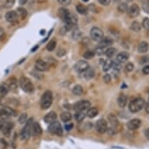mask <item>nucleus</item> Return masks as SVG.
I'll return each instance as SVG.
<instances>
[{"mask_svg":"<svg viewBox=\"0 0 149 149\" xmlns=\"http://www.w3.org/2000/svg\"><path fill=\"white\" fill-rule=\"evenodd\" d=\"M144 105H145V102H144V98H134L129 104V110L133 113H138L144 108Z\"/></svg>","mask_w":149,"mask_h":149,"instance_id":"f257e3e1","label":"nucleus"},{"mask_svg":"<svg viewBox=\"0 0 149 149\" xmlns=\"http://www.w3.org/2000/svg\"><path fill=\"white\" fill-rule=\"evenodd\" d=\"M53 102V95L51 91H46L42 95L40 101L41 107L42 109H48L51 106Z\"/></svg>","mask_w":149,"mask_h":149,"instance_id":"f03ea898","label":"nucleus"},{"mask_svg":"<svg viewBox=\"0 0 149 149\" xmlns=\"http://www.w3.org/2000/svg\"><path fill=\"white\" fill-rule=\"evenodd\" d=\"M19 84L21 89L27 93H31L34 91V85L31 80L27 78V77H22L21 79L19 80Z\"/></svg>","mask_w":149,"mask_h":149,"instance_id":"7ed1b4c3","label":"nucleus"},{"mask_svg":"<svg viewBox=\"0 0 149 149\" xmlns=\"http://www.w3.org/2000/svg\"><path fill=\"white\" fill-rule=\"evenodd\" d=\"M33 124V119H29L26 122L25 126H23V128L21 130V139L22 141H27L31 137V125Z\"/></svg>","mask_w":149,"mask_h":149,"instance_id":"20e7f679","label":"nucleus"},{"mask_svg":"<svg viewBox=\"0 0 149 149\" xmlns=\"http://www.w3.org/2000/svg\"><path fill=\"white\" fill-rule=\"evenodd\" d=\"M48 130H49V133L56 134L57 136H62V134H63L62 125L60 124L59 122L56 120L50 124V125L48 127Z\"/></svg>","mask_w":149,"mask_h":149,"instance_id":"39448f33","label":"nucleus"},{"mask_svg":"<svg viewBox=\"0 0 149 149\" xmlns=\"http://www.w3.org/2000/svg\"><path fill=\"white\" fill-rule=\"evenodd\" d=\"M90 36L95 41H99L104 38V33L102 29L97 27H94L91 30Z\"/></svg>","mask_w":149,"mask_h":149,"instance_id":"423d86ee","label":"nucleus"},{"mask_svg":"<svg viewBox=\"0 0 149 149\" xmlns=\"http://www.w3.org/2000/svg\"><path fill=\"white\" fill-rule=\"evenodd\" d=\"M91 102L87 100H82L78 102L73 106V109L76 112H87L88 108H90Z\"/></svg>","mask_w":149,"mask_h":149,"instance_id":"0eeeda50","label":"nucleus"},{"mask_svg":"<svg viewBox=\"0 0 149 149\" xmlns=\"http://www.w3.org/2000/svg\"><path fill=\"white\" fill-rule=\"evenodd\" d=\"M95 129L99 134H105L108 130V123L106 119H100L95 124Z\"/></svg>","mask_w":149,"mask_h":149,"instance_id":"6e6552de","label":"nucleus"},{"mask_svg":"<svg viewBox=\"0 0 149 149\" xmlns=\"http://www.w3.org/2000/svg\"><path fill=\"white\" fill-rule=\"evenodd\" d=\"M15 116L14 110L9 106H4L2 109H0V119L5 120L9 117Z\"/></svg>","mask_w":149,"mask_h":149,"instance_id":"1a4fd4ad","label":"nucleus"},{"mask_svg":"<svg viewBox=\"0 0 149 149\" xmlns=\"http://www.w3.org/2000/svg\"><path fill=\"white\" fill-rule=\"evenodd\" d=\"M41 134H42V129H41L40 124L37 122L33 123L31 125V136L34 137H38L41 136Z\"/></svg>","mask_w":149,"mask_h":149,"instance_id":"9d476101","label":"nucleus"},{"mask_svg":"<svg viewBox=\"0 0 149 149\" xmlns=\"http://www.w3.org/2000/svg\"><path fill=\"white\" fill-rule=\"evenodd\" d=\"M58 13H59V17L64 21L65 23H67L69 22V18L71 16V13H70V12L67 9H66L64 7L60 8L59 11H58Z\"/></svg>","mask_w":149,"mask_h":149,"instance_id":"9b49d317","label":"nucleus"},{"mask_svg":"<svg viewBox=\"0 0 149 149\" xmlns=\"http://www.w3.org/2000/svg\"><path fill=\"white\" fill-rule=\"evenodd\" d=\"M141 125V121L139 119H133L127 122L126 124V127L130 130H135L140 128V126Z\"/></svg>","mask_w":149,"mask_h":149,"instance_id":"f8f14e48","label":"nucleus"},{"mask_svg":"<svg viewBox=\"0 0 149 149\" xmlns=\"http://www.w3.org/2000/svg\"><path fill=\"white\" fill-rule=\"evenodd\" d=\"M140 7L137 4H133L130 6V8H128L127 10V13H128V16L131 18H135L137 16L140 14Z\"/></svg>","mask_w":149,"mask_h":149,"instance_id":"ddd939ff","label":"nucleus"},{"mask_svg":"<svg viewBox=\"0 0 149 149\" xmlns=\"http://www.w3.org/2000/svg\"><path fill=\"white\" fill-rule=\"evenodd\" d=\"M5 20L9 22V23H16L18 21L19 16L18 13H16V11H9L7 13H5Z\"/></svg>","mask_w":149,"mask_h":149,"instance_id":"4468645a","label":"nucleus"},{"mask_svg":"<svg viewBox=\"0 0 149 149\" xmlns=\"http://www.w3.org/2000/svg\"><path fill=\"white\" fill-rule=\"evenodd\" d=\"M89 67V64L84 60H79L75 64L74 69L78 73H84Z\"/></svg>","mask_w":149,"mask_h":149,"instance_id":"2eb2a0df","label":"nucleus"},{"mask_svg":"<svg viewBox=\"0 0 149 149\" xmlns=\"http://www.w3.org/2000/svg\"><path fill=\"white\" fill-rule=\"evenodd\" d=\"M13 125L14 124L11 122H6V123H4L3 126V129H2V132H3V134L5 137H10L11 134V132H12V130L13 128Z\"/></svg>","mask_w":149,"mask_h":149,"instance_id":"dca6fc26","label":"nucleus"},{"mask_svg":"<svg viewBox=\"0 0 149 149\" xmlns=\"http://www.w3.org/2000/svg\"><path fill=\"white\" fill-rule=\"evenodd\" d=\"M35 69L38 71H41V72L47 71L49 69V64L44 60L39 59L35 63Z\"/></svg>","mask_w":149,"mask_h":149,"instance_id":"f3484780","label":"nucleus"},{"mask_svg":"<svg viewBox=\"0 0 149 149\" xmlns=\"http://www.w3.org/2000/svg\"><path fill=\"white\" fill-rule=\"evenodd\" d=\"M57 119V114L54 111H51L50 113H47L45 116H44V121L46 123V124H51L53 123L54 121L56 120Z\"/></svg>","mask_w":149,"mask_h":149,"instance_id":"a211bd4d","label":"nucleus"},{"mask_svg":"<svg viewBox=\"0 0 149 149\" xmlns=\"http://www.w3.org/2000/svg\"><path fill=\"white\" fill-rule=\"evenodd\" d=\"M130 58V54L127 51H121L116 56V60L120 63H124L128 61Z\"/></svg>","mask_w":149,"mask_h":149,"instance_id":"6ab92c4d","label":"nucleus"},{"mask_svg":"<svg viewBox=\"0 0 149 149\" xmlns=\"http://www.w3.org/2000/svg\"><path fill=\"white\" fill-rule=\"evenodd\" d=\"M108 122H109L111 125H112V127H113L114 130H115L116 128H117V127L119 126V125L118 118H117L116 115H115V114H113V113L108 114Z\"/></svg>","mask_w":149,"mask_h":149,"instance_id":"aec40b11","label":"nucleus"},{"mask_svg":"<svg viewBox=\"0 0 149 149\" xmlns=\"http://www.w3.org/2000/svg\"><path fill=\"white\" fill-rule=\"evenodd\" d=\"M98 42H99V45L98 46L102 47V48H106V47H109L113 45V40L111 38L106 37V38H103Z\"/></svg>","mask_w":149,"mask_h":149,"instance_id":"412c9836","label":"nucleus"},{"mask_svg":"<svg viewBox=\"0 0 149 149\" xmlns=\"http://www.w3.org/2000/svg\"><path fill=\"white\" fill-rule=\"evenodd\" d=\"M149 50V44L147 41H141L139 44L137 51L139 53H146Z\"/></svg>","mask_w":149,"mask_h":149,"instance_id":"4be33fe9","label":"nucleus"},{"mask_svg":"<svg viewBox=\"0 0 149 149\" xmlns=\"http://www.w3.org/2000/svg\"><path fill=\"white\" fill-rule=\"evenodd\" d=\"M126 102H127V97H126V95H124V94H121L119 96L118 99H117V103H118L119 107L124 108L126 106Z\"/></svg>","mask_w":149,"mask_h":149,"instance_id":"5701e85b","label":"nucleus"},{"mask_svg":"<svg viewBox=\"0 0 149 149\" xmlns=\"http://www.w3.org/2000/svg\"><path fill=\"white\" fill-rule=\"evenodd\" d=\"M98 114V109L96 107H90L87 110V116L89 118H94Z\"/></svg>","mask_w":149,"mask_h":149,"instance_id":"b1692460","label":"nucleus"},{"mask_svg":"<svg viewBox=\"0 0 149 149\" xmlns=\"http://www.w3.org/2000/svg\"><path fill=\"white\" fill-rule=\"evenodd\" d=\"M84 77L86 79H88V80H90V79H92L93 77H95V69L91 68V67H88L86 70H85L84 72Z\"/></svg>","mask_w":149,"mask_h":149,"instance_id":"393cba45","label":"nucleus"},{"mask_svg":"<svg viewBox=\"0 0 149 149\" xmlns=\"http://www.w3.org/2000/svg\"><path fill=\"white\" fill-rule=\"evenodd\" d=\"M8 81L9 82L6 85L8 86L10 90H16L17 88V81L16 80L15 77H12Z\"/></svg>","mask_w":149,"mask_h":149,"instance_id":"a878e982","label":"nucleus"},{"mask_svg":"<svg viewBox=\"0 0 149 149\" xmlns=\"http://www.w3.org/2000/svg\"><path fill=\"white\" fill-rule=\"evenodd\" d=\"M72 92L73 95L79 96V95H83V93H84V88H83V87L81 86V85H79V84L75 85L74 87H73Z\"/></svg>","mask_w":149,"mask_h":149,"instance_id":"bb28decb","label":"nucleus"},{"mask_svg":"<svg viewBox=\"0 0 149 149\" xmlns=\"http://www.w3.org/2000/svg\"><path fill=\"white\" fill-rule=\"evenodd\" d=\"M130 29L134 32H140L141 30V24L139 23L138 21H133L131 23Z\"/></svg>","mask_w":149,"mask_h":149,"instance_id":"cd10ccee","label":"nucleus"},{"mask_svg":"<svg viewBox=\"0 0 149 149\" xmlns=\"http://www.w3.org/2000/svg\"><path fill=\"white\" fill-rule=\"evenodd\" d=\"M60 119L62 122L64 123H67L69 121L71 120L72 119V115L70 114V113H68V112H63L62 113H61L60 115Z\"/></svg>","mask_w":149,"mask_h":149,"instance_id":"c85d7f7f","label":"nucleus"},{"mask_svg":"<svg viewBox=\"0 0 149 149\" xmlns=\"http://www.w3.org/2000/svg\"><path fill=\"white\" fill-rule=\"evenodd\" d=\"M87 116V112H77L74 115V119L77 122H81Z\"/></svg>","mask_w":149,"mask_h":149,"instance_id":"c756f323","label":"nucleus"},{"mask_svg":"<svg viewBox=\"0 0 149 149\" xmlns=\"http://www.w3.org/2000/svg\"><path fill=\"white\" fill-rule=\"evenodd\" d=\"M116 53V49L115 48H113V47H109L108 49H106L105 51V55L106 56L108 57V59H111L113 58Z\"/></svg>","mask_w":149,"mask_h":149,"instance_id":"7c9ffc66","label":"nucleus"},{"mask_svg":"<svg viewBox=\"0 0 149 149\" xmlns=\"http://www.w3.org/2000/svg\"><path fill=\"white\" fill-rule=\"evenodd\" d=\"M112 63H113V60H111V59H106V61L103 62V71H104V72H107V71H108V70L112 68Z\"/></svg>","mask_w":149,"mask_h":149,"instance_id":"2f4dec72","label":"nucleus"},{"mask_svg":"<svg viewBox=\"0 0 149 149\" xmlns=\"http://www.w3.org/2000/svg\"><path fill=\"white\" fill-rule=\"evenodd\" d=\"M77 11L78 13L81 14V15H86L87 13V8L84 5H81V4H79V5H77Z\"/></svg>","mask_w":149,"mask_h":149,"instance_id":"473e14b6","label":"nucleus"},{"mask_svg":"<svg viewBox=\"0 0 149 149\" xmlns=\"http://www.w3.org/2000/svg\"><path fill=\"white\" fill-rule=\"evenodd\" d=\"M9 87L6 84H2L0 85V95L2 96V97H5L6 96L8 93H9Z\"/></svg>","mask_w":149,"mask_h":149,"instance_id":"72a5a7b5","label":"nucleus"},{"mask_svg":"<svg viewBox=\"0 0 149 149\" xmlns=\"http://www.w3.org/2000/svg\"><path fill=\"white\" fill-rule=\"evenodd\" d=\"M56 47V40L52 39V40L49 41V44L46 45V49L48 51H52L53 50H55Z\"/></svg>","mask_w":149,"mask_h":149,"instance_id":"f704fd0d","label":"nucleus"},{"mask_svg":"<svg viewBox=\"0 0 149 149\" xmlns=\"http://www.w3.org/2000/svg\"><path fill=\"white\" fill-rule=\"evenodd\" d=\"M16 11H17L16 13H18V16H21L22 19L25 18L26 16H27V11L26 9H24V8L23 7L17 8Z\"/></svg>","mask_w":149,"mask_h":149,"instance_id":"c9c22d12","label":"nucleus"},{"mask_svg":"<svg viewBox=\"0 0 149 149\" xmlns=\"http://www.w3.org/2000/svg\"><path fill=\"white\" fill-rule=\"evenodd\" d=\"M83 56H84V59H91L92 58H94L95 56V51H93V50H87V51L84 53Z\"/></svg>","mask_w":149,"mask_h":149,"instance_id":"e433bc0d","label":"nucleus"},{"mask_svg":"<svg viewBox=\"0 0 149 149\" xmlns=\"http://www.w3.org/2000/svg\"><path fill=\"white\" fill-rule=\"evenodd\" d=\"M122 63H120L119 62H118L117 60L116 61H113V63H112V68H113L114 70L116 71H119L121 69H122Z\"/></svg>","mask_w":149,"mask_h":149,"instance_id":"4c0bfd02","label":"nucleus"},{"mask_svg":"<svg viewBox=\"0 0 149 149\" xmlns=\"http://www.w3.org/2000/svg\"><path fill=\"white\" fill-rule=\"evenodd\" d=\"M27 121V113H22L21 116H19L18 122L21 124H25Z\"/></svg>","mask_w":149,"mask_h":149,"instance_id":"58836bf2","label":"nucleus"},{"mask_svg":"<svg viewBox=\"0 0 149 149\" xmlns=\"http://www.w3.org/2000/svg\"><path fill=\"white\" fill-rule=\"evenodd\" d=\"M127 10H128V6L126 5V3H120V4L119 5L118 10L119 11V12H121V13H125V12L127 11Z\"/></svg>","mask_w":149,"mask_h":149,"instance_id":"ea45409f","label":"nucleus"},{"mask_svg":"<svg viewBox=\"0 0 149 149\" xmlns=\"http://www.w3.org/2000/svg\"><path fill=\"white\" fill-rule=\"evenodd\" d=\"M14 3H15V0H5V2L3 4V6L6 9H10V8L13 7Z\"/></svg>","mask_w":149,"mask_h":149,"instance_id":"a19ab883","label":"nucleus"},{"mask_svg":"<svg viewBox=\"0 0 149 149\" xmlns=\"http://www.w3.org/2000/svg\"><path fill=\"white\" fill-rule=\"evenodd\" d=\"M142 27H144L146 31H149V18L148 17H145L143 19L142 21Z\"/></svg>","mask_w":149,"mask_h":149,"instance_id":"79ce46f5","label":"nucleus"},{"mask_svg":"<svg viewBox=\"0 0 149 149\" xmlns=\"http://www.w3.org/2000/svg\"><path fill=\"white\" fill-rule=\"evenodd\" d=\"M95 55H97V56H102L103 54H105V51H104V48L102 47H100V46H98L96 49H95Z\"/></svg>","mask_w":149,"mask_h":149,"instance_id":"37998d69","label":"nucleus"},{"mask_svg":"<svg viewBox=\"0 0 149 149\" xmlns=\"http://www.w3.org/2000/svg\"><path fill=\"white\" fill-rule=\"evenodd\" d=\"M140 63H141V64H148L149 55H146V56H144L141 57V59H140Z\"/></svg>","mask_w":149,"mask_h":149,"instance_id":"c03bdc74","label":"nucleus"},{"mask_svg":"<svg viewBox=\"0 0 149 149\" xmlns=\"http://www.w3.org/2000/svg\"><path fill=\"white\" fill-rule=\"evenodd\" d=\"M80 36H81V32L80 31V30L79 29H75L73 32V38L77 40L79 38H80Z\"/></svg>","mask_w":149,"mask_h":149,"instance_id":"a18cd8bd","label":"nucleus"},{"mask_svg":"<svg viewBox=\"0 0 149 149\" xmlns=\"http://www.w3.org/2000/svg\"><path fill=\"white\" fill-rule=\"evenodd\" d=\"M66 54H67V51L64 49H62V48H59L56 51V56L58 57L64 56Z\"/></svg>","mask_w":149,"mask_h":149,"instance_id":"49530a36","label":"nucleus"},{"mask_svg":"<svg viewBox=\"0 0 149 149\" xmlns=\"http://www.w3.org/2000/svg\"><path fill=\"white\" fill-rule=\"evenodd\" d=\"M125 69L127 72H132L134 69V65L132 63V62H127L125 67Z\"/></svg>","mask_w":149,"mask_h":149,"instance_id":"de8ad7c7","label":"nucleus"},{"mask_svg":"<svg viewBox=\"0 0 149 149\" xmlns=\"http://www.w3.org/2000/svg\"><path fill=\"white\" fill-rule=\"evenodd\" d=\"M57 1L62 6H67L71 4V0H57Z\"/></svg>","mask_w":149,"mask_h":149,"instance_id":"09e8293b","label":"nucleus"},{"mask_svg":"<svg viewBox=\"0 0 149 149\" xmlns=\"http://www.w3.org/2000/svg\"><path fill=\"white\" fill-rule=\"evenodd\" d=\"M112 78H111V76L108 73H106V74L103 76V80L106 83V84H108L110 82Z\"/></svg>","mask_w":149,"mask_h":149,"instance_id":"8fccbe9b","label":"nucleus"},{"mask_svg":"<svg viewBox=\"0 0 149 149\" xmlns=\"http://www.w3.org/2000/svg\"><path fill=\"white\" fill-rule=\"evenodd\" d=\"M142 5H143V10H144L146 13H149V3L148 2V0H147L146 2L143 3Z\"/></svg>","mask_w":149,"mask_h":149,"instance_id":"3c124183","label":"nucleus"},{"mask_svg":"<svg viewBox=\"0 0 149 149\" xmlns=\"http://www.w3.org/2000/svg\"><path fill=\"white\" fill-rule=\"evenodd\" d=\"M98 3L102 4V5H108L110 4L111 3V0H98Z\"/></svg>","mask_w":149,"mask_h":149,"instance_id":"603ef678","label":"nucleus"},{"mask_svg":"<svg viewBox=\"0 0 149 149\" xmlns=\"http://www.w3.org/2000/svg\"><path fill=\"white\" fill-rule=\"evenodd\" d=\"M142 72L144 73V75H148L149 74V65H146L143 67L142 69Z\"/></svg>","mask_w":149,"mask_h":149,"instance_id":"864d4df0","label":"nucleus"},{"mask_svg":"<svg viewBox=\"0 0 149 149\" xmlns=\"http://www.w3.org/2000/svg\"><path fill=\"white\" fill-rule=\"evenodd\" d=\"M73 127V124H66L65 125V128L67 131H69L72 130V128Z\"/></svg>","mask_w":149,"mask_h":149,"instance_id":"5fc2aeb1","label":"nucleus"},{"mask_svg":"<svg viewBox=\"0 0 149 149\" xmlns=\"http://www.w3.org/2000/svg\"><path fill=\"white\" fill-rule=\"evenodd\" d=\"M5 35V31L3 27H0V41L3 38V37Z\"/></svg>","mask_w":149,"mask_h":149,"instance_id":"6e6d98bb","label":"nucleus"},{"mask_svg":"<svg viewBox=\"0 0 149 149\" xmlns=\"http://www.w3.org/2000/svg\"><path fill=\"white\" fill-rule=\"evenodd\" d=\"M144 109H145V112H146L148 114H149V102L146 103L144 105Z\"/></svg>","mask_w":149,"mask_h":149,"instance_id":"4d7b16f0","label":"nucleus"},{"mask_svg":"<svg viewBox=\"0 0 149 149\" xmlns=\"http://www.w3.org/2000/svg\"><path fill=\"white\" fill-rule=\"evenodd\" d=\"M144 135L146 137V138L148 139V140H149V127L146 130H145V132H144Z\"/></svg>","mask_w":149,"mask_h":149,"instance_id":"13d9d810","label":"nucleus"},{"mask_svg":"<svg viewBox=\"0 0 149 149\" xmlns=\"http://www.w3.org/2000/svg\"><path fill=\"white\" fill-rule=\"evenodd\" d=\"M27 1H28V0H19V3H20L21 5H25L26 3H27Z\"/></svg>","mask_w":149,"mask_h":149,"instance_id":"bf43d9fd","label":"nucleus"},{"mask_svg":"<svg viewBox=\"0 0 149 149\" xmlns=\"http://www.w3.org/2000/svg\"><path fill=\"white\" fill-rule=\"evenodd\" d=\"M3 124H4L3 121L2 120V119H0V130H2V129H3Z\"/></svg>","mask_w":149,"mask_h":149,"instance_id":"052dcab7","label":"nucleus"},{"mask_svg":"<svg viewBox=\"0 0 149 149\" xmlns=\"http://www.w3.org/2000/svg\"><path fill=\"white\" fill-rule=\"evenodd\" d=\"M83 1H84V2H85V3H87V2H88L89 0H83Z\"/></svg>","mask_w":149,"mask_h":149,"instance_id":"680f3d73","label":"nucleus"},{"mask_svg":"<svg viewBox=\"0 0 149 149\" xmlns=\"http://www.w3.org/2000/svg\"><path fill=\"white\" fill-rule=\"evenodd\" d=\"M148 3H149V0H148Z\"/></svg>","mask_w":149,"mask_h":149,"instance_id":"e2e57ef3","label":"nucleus"},{"mask_svg":"<svg viewBox=\"0 0 149 149\" xmlns=\"http://www.w3.org/2000/svg\"><path fill=\"white\" fill-rule=\"evenodd\" d=\"M148 99H149V95H148Z\"/></svg>","mask_w":149,"mask_h":149,"instance_id":"0e129e2a","label":"nucleus"}]
</instances>
